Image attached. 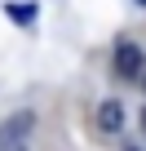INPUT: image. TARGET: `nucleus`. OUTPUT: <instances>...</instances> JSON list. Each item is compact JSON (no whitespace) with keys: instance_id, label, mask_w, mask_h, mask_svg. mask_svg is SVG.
Returning a JSON list of instances; mask_svg holds the SVG:
<instances>
[{"instance_id":"nucleus-1","label":"nucleus","mask_w":146,"mask_h":151,"mask_svg":"<svg viewBox=\"0 0 146 151\" xmlns=\"http://www.w3.org/2000/svg\"><path fill=\"white\" fill-rule=\"evenodd\" d=\"M36 120H31V111H18L14 120H5L0 124V151H22V142H27V129H31Z\"/></svg>"},{"instance_id":"nucleus-2","label":"nucleus","mask_w":146,"mask_h":151,"mask_svg":"<svg viewBox=\"0 0 146 151\" xmlns=\"http://www.w3.org/2000/svg\"><path fill=\"white\" fill-rule=\"evenodd\" d=\"M142 62H146V58H142V49H137L133 40H120V45H115V71L124 76V80L142 76Z\"/></svg>"},{"instance_id":"nucleus-3","label":"nucleus","mask_w":146,"mask_h":151,"mask_svg":"<svg viewBox=\"0 0 146 151\" xmlns=\"http://www.w3.org/2000/svg\"><path fill=\"white\" fill-rule=\"evenodd\" d=\"M120 124H124V107L120 102H102L98 107V129L102 133H120Z\"/></svg>"},{"instance_id":"nucleus-4","label":"nucleus","mask_w":146,"mask_h":151,"mask_svg":"<svg viewBox=\"0 0 146 151\" xmlns=\"http://www.w3.org/2000/svg\"><path fill=\"white\" fill-rule=\"evenodd\" d=\"M5 14H9L14 22H22V27L36 22V5H5Z\"/></svg>"},{"instance_id":"nucleus-5","label":"nucleus","mask_w":146,"mask_h":151,"mask_svg":"<svg viewBox=\"0 0 146 151\" xmlns=\"http://www.w3.org/2000/svg\"><path fill=\"white\" fill-rule=\"evenodd\" d=\"M142 129H146V107H142Z\"/></svg>"},{"instance_id":"nucleus-6","label":"nucleus","mask_w":146,"mask_h":151,"mask_svg":"<svg viewBox=\"0 0 146 151\" xmlns=\"http://www.w3.org/2000/svg\"><path fill=\"white\" fill-rule=\"evenodd\" d=\"M133 5H146V0H133Z\"/></svg>"},{"instance_id":"nucleus-7","label":"nucleus","mask_w":146,"mask_h":151,"mask_svg":"<svg viewBox=\"0 0 146 151\" xmlns=\"http://www.w3.org/2000/svg\"><path fill=\"white\" fill-rule=\"evenodd\" d=\"M142 80H146V76H142Z\"/></svg>"}]
</instances>
